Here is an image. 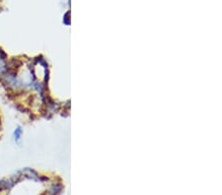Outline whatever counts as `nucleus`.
Segmentation results:
<instances>
[{
	"instance_id": "obj_1",
	"label": "nucleus",
	"mask_w": 222,
	"mask_h": 195,
	"mask_svg": "<svg viewBox=\"0 0 222 195\" xmlns=\"http://www.w3.org/2000/svg\"><path fill=\"white\" fill-rule=\"evenodd\" d=\"M20 134H21V130H20V128H18V129L16 130V132H15L16 139H19V138H20Z\"/></svg>"
}]
</instances>
